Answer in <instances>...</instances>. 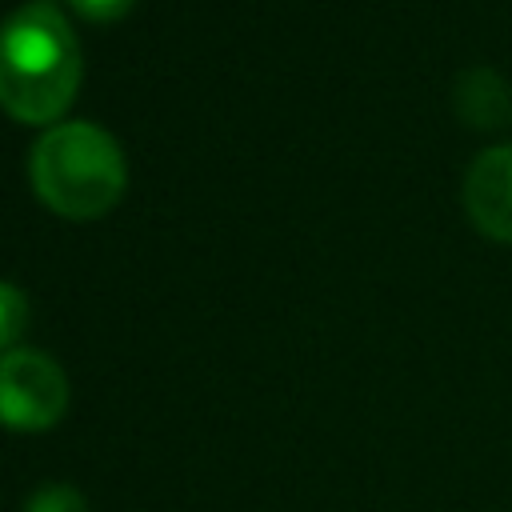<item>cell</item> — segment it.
Instances as JSON below:
<instances>
[{
	"label": "cell",
	"mask_w": 512,
	"mask_h": 512,
	"mask_svg": "<svg viewBox=\"0 0 512 512\" xmlns=\"http://www.w3.org/2000/svg\"><path fill=\"white\" fill-rule=\"evenodd\" d=\"M80 84V44L56 0H24L0 20V108L24 124H60Z\"/></svg>",
	"instance_id": "cell-1"
},
{
	"label": "cell",
	"mask_w": 512,
	"mask_h": 512,
	"mask_svg": "<svg viewBox=\"0 0 512 512\" xmlns=\"http://www.w3.org/2000/svg\"><path fill=\"white\" fill-rule=\"evenodd\" d=\"M28 176L52 212L68 220H92L120 200L128 164L120 144L100 124L60 120L36 136L28 152Z\"/></svg>",
	"instance_id": "cell-2"
},
{
	"label": "cell",
	"mask_w": 512,
	"mask_h": 512,
	"mask_svg": "<svg viewBox=\"0 0 512 512\" xmlns=\"http://www.w3.org/2000/svg\"><path fill=\"white\" fill-rule=\"evenodd\" d=\"M68 408L64 368L36 348H12L0 356V424L16 432H44Z\"/></svg>",
	"instance_id": "cell-3"
},
{
	"label": "cell",
	"mask_w": 512,
	"mask_h": 512,
	"mask_svg": "<svg viewBox=\"0 0 512 512\" xmlns=\"http://www.w3.org/2000/svg\"><path fill=\"white\" fill-rule=\"evenodd\" d=\"M472 228L496 244H512V144L484 148L460 184Z\"/></svg>",
	"instance_id": "cell-4"
},
{
	"label": "cell",
	"mask_w": 512,
	"mask_h": 512,
	"mask_svg": "<svg viewBox=\"0 0 512 512\" xmlns=\"http://www.w3.org/2000/svg\"><path fill=\"white\" fill-rule=\"evenodd\" d=\"M456 112L460 120L488 128L508 116V88L492 68H468L456 80Z\"/></svg>",
	"instance_id": "cell-5"
},
{
	"label": "cell",
	"mask_w": 512,
	"mask_h": 512,
	"mask_svg": "<svg viewBox=\"0 0 512 512\" xmlns=\"http://www.w3.org/2000/svg\"><path fill=\"white\" fill-rule=\"evenodd\" d=\"M24 324H28V300H24V292L12 280H0V348L12 352V344L24 332Z\"/></svg>",
	"instance_id": "cell-6"
},
{
	"label": "cell",
	"mask_w": 512,
	"mask_h": 512,
	"mask_svg": "<svg viewBox=\"0 0 512 512\" xmlns=\"http://www.w3.org/2000/svg\"><path fill=\"white\" fill-rule=\"evenodd\" d=\"M24 512H88V504L72 484H44L24 500Z\"/></svg>",
	"instance_id": "cell-7"
},
{
	"label": "cell",
	"mask_w": 512,
	"mask_h": 512,
	"mask_svg": "<svg viewBox=\"0 0 512 512\" xmlns=\"http://www.w3.org/2000/svg\"><path fill=\"white\" fill-rule=\"evenodd\" d=\"M68 4L88 20H116L132 8V0H68Z\"/></svg>",
	"instance_id": "cell-8"
}]
</instances>
